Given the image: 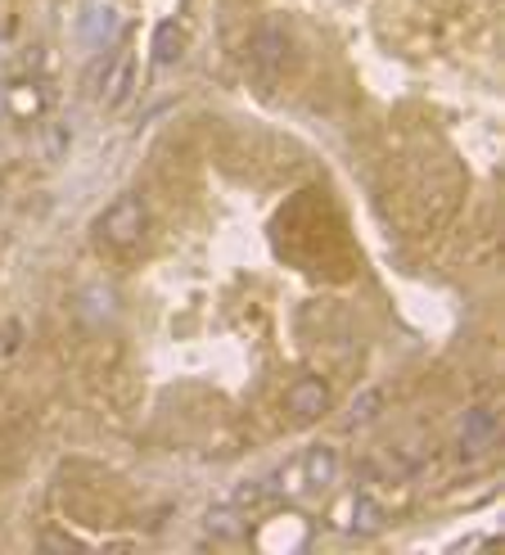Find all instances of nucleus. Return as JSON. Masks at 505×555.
<instances>
[{
	"label": "nucleus",
	"mask_w": 505,
	"mask_h": 555,
	"mask_svg": "<svg viewBox=\"0 0 505 555\" xmlns=\"http://www.w3.org/2000/svg\"><path fill=\"white\" fill-rule=\"evenodd\" d=\"M379 406H384V388H366L361 398H352V406H348V415H344V425H348V429L371 425L375 415H379Z\"/></svg>",
	"instance_id": "nucleus-7"
},
{
	"label": "nucleus",
	"mask_w": 505,
	"mask_h": 555,
	"mask_svg": "<svg viewBox=\"0 0 505 555\" xmlns=\"http://www.w3.org/2000/svg\"><path fill=\"white\" fill-rule=\"evenodd\" d=\"M294 64V37L285 23H262L244 46V73L258 91H275Z\"/></svg>",
	"instance_id": "nucleus-2"
},
{
	"label": "nucleus",
	"mask_w": 505,
	"mask_h": 555,
	"mask_svg": "<svg viewBox=\"0 0 505 555\" xmlns=\"http://www.w3.org/2000/svg\"><path fill=\"white\" fill-rule=\"evenodd\" d=\"M131 54H118V64L108 68V77H104V108H122L127 104V95H131Z\"/></svg>",
	"instance_id": "nucleus-5"
},
{
	"label": "nucleus",
	"mask_w": 505,
	"mask_h": 555,
	"mask_svg": "<svg viewBox=\"0 0 505 555\" xmlns=\"http://www.w3.org/2000/svg\"><path fill=\"white\" fill-rule=\"evenodd\" d=\"M181 50H185V33H181L177 23H163V27H158V37H154L158 64H177V60H181Z\"/></svg>",
	"instance_id": "nucleus-8"
},
{
	"label": "nucleus",
	"mask_w": 505,
	"mask_h": 555,
	"mask_svg": "<svg viewBox=\"0 0 505 555\" xmlns=\"http://www.w3.org/2000/svg\"><path fill=\"white\" fill-rule=\"evenodd\" d=\"M145 240H150V208H145V199H135V194L114 199L95 221V244L108 258H135L140 248H145Z\"/></svg>",
	"instance_id": "nucleus-1"
},
{
	"label": "nucleus",
	"mask_w": 505,
	"mask_h": 555,
	"mask_svg": "<svg viewBox=\"0 0 505 555\" xmlns=\"http://www.w3.org/2000/svg\"><path fill=\"white\" fill-rule=\"evenodd\" d=\"M302 475H307V483H312V488L334 483V475H339V456H334V448H312V452H307Z\"/></svg>",
	"instance_id": "nucleus-6"
},
{
	"label": "nucleus",
	"mask_w": 505,
	"mask_h": 555,
	"mask_svg": "<svg viewBox=\"0 0 505 555\" xmlns=\"http://www.w3.org/2000/svg\"><path fill=\"white\" fill-rule=\"evenodd\" d=\"M501 438V415L492 406H469L461 421V456H488Z\"/></svg>",
	"instance_id": "nucleus-4"
},
{
	"label": "nucleus",
	"mask_w": 505,
	"mask_h": 555,
	"mask_svg": "<svg viewBox=\"0 0 505 555\" xmlns=\"http://www.w3.org/2000/svg\"><path fill=\"white\" fill-rule=\"evenodd\" d=\"M352 529L357 533H379L384 529V511L371 502V496H357L352 502Z\"/></svg>",
	"instance_id": "nucleus-9"
},
{
	"label": "nucleus",
	"mask_w": 505,
	"mask_h": 555,
	"mask_svg": "<svg viewBox=\"0 0 505 555\" xmlns=\"http://www.w3.org/2000/svg\"><path fill=\"white\" fill-rule=\"evenodd\" d=\"M334 406V393L321 375H298L285 388V411H289V425H312Z\"/></svg>",
	"instance_id": "nucleus-3"
}]
</instances>
